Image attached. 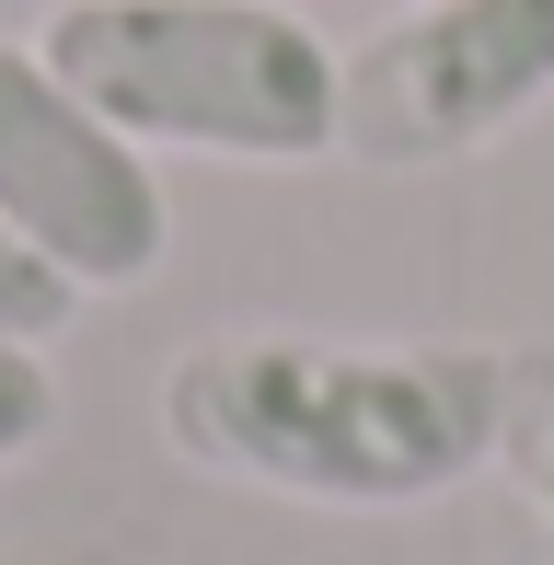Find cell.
<instances>
[{"label": "cell", "instance_id": "6da1fadb", "mask_svg": "<svg viewBox=\"0 0 554 565\" xmlns=\"http://www.w3.org/2000/svg\"><path fill=\"white\" fill-rule=\"evenodd\" d=\"M173 461L300 508H427L509 450L497 347L359 335H209L162 370Z\"/></svg>", "mask_w": 554, "mask_h": 565}, {"label": "cell", "instance_id": "7a4b0ae2", "mask_svg": "<svg viewBox=\"0 0 554 565\" xmlns=\"http://www.w3.org/2000/svg\"><path fill=\"white\" fill-rule=\"evenodd\" d=\"M35 46L139 150L300 173L347 116V58L277 0H70Z\"/></svg>", "mask_w": 554, "mask_h": 565}, {"label": "cell", "instance_id": "3957f363", "mask_svg": "<svg viewBox=\"0 0 554 565\" xmlns=\"http://www.w3.org/2000/svg\"><path fill=\"white\" fill-rule=\"evenodd\" d=\"M0 220L82 300L150 289L173 254V196L150 150L105 105H82L35 35H0Z\"/></svg>", "mask_w": 554, "mask_h": 565}, {"label": "cell", "instance_id": "277c9868", "mask_svg": "<svg viewBox=\"0 0 554 565\" xmlns=\"http://www.w3.org/2000/svg\"><path fill=\"white\" fill-rule=\"evenodd\" d=\"M532 105H554V0H405L347 58L335 150L382 173H427L509 139Z\"/></svg>", "mask_w": 554, "mask_h": 565}, {"label": "cell", "instance_id": "5b68a950", "mask_svg": "<svg viewBox=\"0 0 554 565\" xmlns=\"http://www.w3.org/2000/svg\"><path fill=\"white\" fill-rule=\"evenodd\" d=\"M70 312H82V289H70V277L46 266L12 220H0V335H12V347H46Z\"/></svg>", "mask_w": 554, "mask_h": 565}, {"label": "cell", "instance_id": "8992f818", "mask_svg": "<svg viewBox=\"0 0 554 565\" xmlns=\"http://www.w3.org/2000/svg\"><path fill=\"white\" fill-rule=\"evenodd\" d=\"M520 473V497L554 520V358H509V450H497Z\"/></svg>", "mask_w": 554, "mask_h": 565}, {"label": "cell", "instance_id": "52a82bcc", "mask_svg": "<svg viewBox=\"0 0 554 565\" xmlns=\"http://www.w3.org/2000/svg\"><path fill=\"white\" fill-rule=\"evenodd\" d=\"M46 427H58V370H46V347L0 335V473L23 450H46Z\"/></svg>", "mask_w": 554, "mask_h": 565}]
</instances>
